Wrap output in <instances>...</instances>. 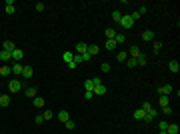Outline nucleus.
Here are the masks:
<instances>
[{"label": "nucleus", "instance_id": "ddd939ff", "mask_svg": "<svg viewBox=\"0 0 180 134\" xmlns=\"http://www.w3.org/2000/svg\"><path fill=\"white\" fill-rule=\"evenodd\" d=\"M16 8H14V0H6V14H14Z\"/></svg>", "mask_w": 180, "mask_h": 134}, {"label": "nucleus", "instance_id": "7ed1b4c3", "mask_svg": "<svg viewBox=\"0 0 180 134\" xmlns=\"http://www.w3.org/2000/svg\"><path fill=\"white\" fill-rule=\"evenodd\" d=\"M10 58L14 60V62H20V60L24 58V50L22 48H14V50L10 52Z\"/></svg>", "mask_w": 180, "mask_h": 134}, {"label": "nucleus", "instance_id": "20e7f679", "mask_svg": "<svg viewBox=\"0 0 180 134\" xmlns=\"http://www.w3.org/2000/svg\"><path fill=\"white\" fill-rule=\"evenodd\" d=\"M170 92H174V86L172 84H164V86H158V96H168Z\"/></svg>", "mask_w": 180, "mask_h": 134}, {"label": "nucleus", "instance_id": "72a5a7b5", "mask_svg": "<svg viewBox=\"0 0 180 134\" xmlns=\"http://www.w3.org/2000/svg\"><path fill=\"white\" fill-rule=\"evenodd\" d=\"M136 64H142V66H146V58H144V56L140 54L138 58H136Z\"/></svg>", "mask_w": 180, "mask_h": 134}, {"label": "nucleus", "instance_id": "8fccbe9b", "mask_svg": "<svg viewBox=\"0 0 180 134\" xmlns=\"http://www.w3.org/2000/svg\"><path fill=\"white\" fill-rule=\"evenodd\" d=\"M160 134H166V130H160Z\"/></svg>", "mask_w": 180, "mask_h": 134}, {"label": "nucleus", "instance_id": "f257e3e1", "mask_svg": "<svg viewBox=\"0 0 180 134\" xmlns=\"http://www.w3.org/2000/svg\"><path fill=\"white\" fill-rule=\"evenodd\" d=\"M22 82H20V80L18 78H12L10 82H8V90H10V94H16V92H20V90H22Z\"/></svg>", "mask_w": 180, "mask_h": 134}, {"label": "nucleus", "instance_id": "de8ad7c7", "mask_svg": "<svg viewBox=\"0 0 180 134\" xmlns=\"http://www.w3.org/2000/svg\"><path fill=\"white\" fill-rule=\"evenodd\" d=\"M90 58H92V56H90V54H88V52H86V54H82V62H88Z\"/></svg>", "mask_w": 180, "mask_h": 134}, {"label": "nucleus", "instance_id": "2f4dec72", "mask_svg": "<svg viewBox=\"0 0 180 134\" xmlns=\"http://www.w3.org/2000/svg\"><path fill=\"white\" fill-rule=\"evenodd\" d=\"M66 130H74V128H76V124H74V120H66Z\"/></svg>", "mask_w": 180, "mask_h": 134}, {"label": "nucleus", "instance_id": "aec40b11", "mask_svg": "<svg viewBox=\"0 0 180 134\" xmlns=\"http://www.w3.org/2000/svg\"><path fill=\"white\" fill-rule=\"evenodd\" d=\"M24 92H26V96H28V98H36V96H38V94H36V88H34V86H30V88H26Z\"/></svg>", "mask_w": 180, "mask_h": 134}, {"label": "nucleus", "instance_id": "7c9ffc66", "mask_svg": "<svg viewBox=\"0 0 180 134\" xmlns=\"http://www.w3.org/2000/svg\"><path fill=\"white\" fill-rule=\"evenodd\" d=\"M120 18H122V14H120L118 10H114L112 12V20H114V22H120Z\"/></svg>", "mask_w": 180, "mask_h": 134}, {"label": "nucleus", "instance_id": "e433bc0d", "mask_svg": "<svg viewBox=\"0 0 180 134\" xmlns=\"http://www.w3.org/2000/svg\"><path fill=\"white\" fill-rule=\"evenodd\" d=\"M100 70H102V72H110V64H108V62H102Z\"/></svg>", "mask_w": 180, "mask_h": 134}, {"label": "nucleus", "instance_id": "0eeeda50", "mask_svg": "<svg viewBox=\"0 0 180 134\" xmlns=\"http://www.w3.org/2000/svg\"><path fill=\"white\" fill-rule=\"evenodd\" d=\"M76 52H78L80 56L86 54V52H88V44H86V42H78V44H76Z\"/></svg>", "mask_w": 180, "mask_h": 134}, {"label": "nucleus", "instance_id": "37998d69", "mask_svg": "<svg viewBox=\"0 0 180 134\" xmlns=\"http://www.w3.org/2000/svg\"><path fill=\"white\" fill-rule=\"evenodd\" d=\"M92 84H94V88H96V86H100V84H102V80L96 76V78H92Z\"/></svg>", "mask_w": 180, "mask_h": 134}, {"label": "nucleus", "instance_id": "09e8293b", "mask_svg": "<svg viewBox=\"0 0 180 134\" xmlns=\"http://www.w3.org/2000/svg\"><path fill=\"white\" fill-rule=\"evenodd\" d=\"M138 12H140V16H144V14H146V6H140V8H138Z\"/></svg>", "mask_w": 180, "mask_h": 134}, {"label": "nucleus", "instance_id": "a19ab883", "mask_svg": "<svg viewBox=\"0 0 180 134\" xmlns=\"http://www.w3.org/2000/svg\"><path fill=\"white\" fill-rule=\"evenodd\" d=\"M34 122H36V124H42V122H44V118H42V114H38V116H34Z\"/></svg>", "mask_w": 180, "mask_h": 134}, {"label": "nucleus", "instance_id": "5701e85b", "mask_svg": "<svg viewBox=\"0 0 180 134\" xmlns=\"http://www.w3.org/2000/svg\"><path fill=\"white\" fill-rule=\"evenodd\" d=\"M94 94H96V96H104V94H106V86H96V88H94Z\"/></svg>", "mask_w": 180, "mask_h": 134}, {"label": "nucleus", "instance_id": "f03ea898", "mask_svg": "<svg viewBox=\"0 0 180 134\" xmlns=\"http://www.w3.org/2000/svg\"><path fill=\"white\" fill-rule=\"evenodd\" d=\"M118 24H120L122 28H132V26H134V20L130 18V14H122V18H120Z\"/></svg>", "mask_w": 180, "mask_h": 134}, {"label": "nucleus", "instance_id": "9b49d317", "mask_svg": "<svg viewBox=\"0 0 180 134\" xmlns=\"http://www.w3.org/2000/svg\"><path fill=\"white\" fill-rule=\"evenodd\" d=\"M8 104H10V96H8V94H0V106L6 108Z\"/></svg>", "mask_w": 180, "mask_h": 134}, {"label": "nucleus", "instance_id": "423d86ee", "mask_svg": "<svg viewBox=\"0 0 180 134\" xmlns=\"http://www.w3.org/2000/svg\"><path fill=\"white\" fill-rule=\"evenodd\" d=\"M12 74H14V76H16V78H18V76H22V64H20V62H14V64H12Z\"/></svg>", "mask_w": 180, "mask_h": 134}, {"label": "nucleus", "instance_id": "f3484780", "mask_svg": "<svg viewBox=\"0 0 180 134\" xmlns=\"http://www.w3.org/2000/svg\"><path fill=\"white\" fill-rule=\"evenodd\" d=\"M12 74V68L10 66H6V64H4V66L0 68V76H10Z\"/></svg>", "mask_w": 180, "mask_h": 134}, {"label": "nucleus", "instance_id": "49530a36", "mask_svg": "<svg viewBox=\"0 0 180 134\" xmlns=\"http://www.w3.org/2000/svg\"><path fill=\"white\" fill-rule=\"evenodd\" d=\"M128 66H130V68H134V66H138V64H136V60H134V58H130V60H128Z\"/></svg>", "mask_w": 180, "mask_h": 134}, {"label": "nucleus", "instance_id": "412c9836", "mask_svg": "<svg viewBox=\"0 0 180 134\" xmlns=\"http://www.w3.org/2000/svg\"><path fill=\"white\" fill-rule=\"evenodd\" d=\"M116 42H114V40H106V44H104V48H106V50H110V52H112V50H116Z\"/></svg>", "mask_w": 180, "mask_h": 134}, {"label": "nucleus", "instance_id": "1a4fd4ad", "mask_svg": "<svg viewBox=\"0 0 180 134\" xmlns=\"http://www.w3.org/2000/svg\"><path fill=\"white\" fill-rule=\"evenodd\" d=\"M58 120H60L62 124L66 122V120H70V114H68V110H60V112H58Z\"/></svg>", "mask_w": 180, "mask_h": 134}, {"label": "nucleus", "instance_id": "f8f14e48", "mask_svg": "<svg viewBox=\"0 0 180 134\" xmlns=\"http://www.w3.org/2000/svg\"><path fill=\"white\" fill-rule=\"evenodd\" d=\"M168 70H170V72H178V70H180L178 60H170V62H168Z\"/></svg>", "mask_w": 180, "mask_h": 134}, {"label": "nucleus", "instance_id": "3c124183", "mask_svg": "<svg viewBox=\"0 0 180 134\" xmlns=\"http://www.w3.org/2000/svg\"><path fill=\"white\" fill-rule=\"evenodd\" d=\"M0 78H2V76H0Z\"/></svg>", "mask_w": 180, "mask_h": 134}, {"label": "nucleus", "instance_id": "473e14b6", "mask_svg": "<svg viewBox=\"0 0 180 134\" xmlns=\"http://www.w3.org/2000/svg\"><path fill=\"white\" fill-rule=\"evenodd\" d=\"M72 56H74V54H72V52H64V54H62V58H64V62H66V64H68V62L72 60Z\"/></svg>", "mask_w": 180, "mask_h": 134}, {"label": "nucleus", "instance_id": "f704fd0d", "mask_svg": "<svg viewBox=\"0 0 180 134\" xmlns=\"http://www.w3.org/2000/svg\"><path fill=\"white\" fill-rule=\"evenodd\" d=\"M160 48H162V44H160V42H154V46H152V52H154V54H158V52H160Z\"/></svg>", "mask_w": 180, "mask_h": 134}, {"label": "nucleus", "instance_id": "a18cd8bd", "mask_svg": "<svg viewBox=\"0 0 180 134\" xmlns=\"http://www.w3.org/2000/svg\"><path fill=\"white\" fill-rule=\"evenodd\" d=\"M66 66H68V68H70V70H74V68H76V66H78V64H76V62H72V60H70V62H68V64H66Z\"/></svg>", "mask_w": 180, "mask_h": 134}, {"label": "nucleus", "instance_id": "4be33fe9", "mask_svg": "<svg viewBox=\"0 0 180 134\" xmlns=\"http://www.w3.org/2000/svg\"><path fill=\"white\" fill-rule=\"evenodd\" d=\"M126 58H128V52H126V50H120V52L116 54V60H118V62H124Z\"/></svg>", "mask_w": 180, "mask_h": 134}, {"label": "nucleus", "instance_id": "39448f33", "mask_svg": "<svg viewBox=\"0 0 180 134\" xmlns=\"http://www.w3.org/2000/svg\"><path fill=\"white\" fill-rule=\"evenodd\" d=\"M156 116H158V110H156V108H150V110L144 114V122H152Z\"/></svg>", "mask_w": 180, "mask_h": 134}, {"label": "nucleus", "instance_id": "ea45409f", "mask_svg": "<svg viewBox=\"0 0 180 134\" xmlns=\"http://www.w3.org/2000/svg\"><path fill=\"white\" fill-rule=\"evenodd\" d=\"M150 108H152V104H150V102H142V110H144V112H148Z\"/></svg>", "mask_w": 180, "mask_h": 134}, {"label": "nucleus", "instance_id": "79ce46f5", "mask_svg": "<svg viewBox=\"0 0 180 134\" xmlns=\"http://www.w3.org/2000/svg\"><path fill=\"white\" fill-rule=\"evenodd\" d=\"M158 128H160V130H166V128H168V122H164V120H160V124H158Z\"/></svg>", "mask_w": 180, "mask_h": 134}, {"label": "nucleus", "instance_id": "6ab92c4d", "mask_svg": "<svg viewBox=\"0 0 180 134\" xmlns=\"http://www.w3.org/2000/svg\"><path fill=\"white\" fill-rule=\"evenodd\" d=\"M98 52H100V48H98L96 44H88V54H90V56L98 54Z\"/></svg>", "mask_w": 180, "mask_h": 134}, {"label": "nucleus", "instance_id": "a878e982", "mask_svg": "<svg viewBox=\"0 0 180 134\" xmlns=\"http://www.w3.org/2000/svg\"><path fill=\"white\" fill-rule=\"evenodd\" d=\"M84 88H86V92H94V84H92V78H88L86 82H84Z\"/></svg>", "mask_w": 180, "mask_h": 134}, {"label": "nucleus", "instance_id": "2eb2a0df", "mask_svg": "<svg viewBox=\"0 0 180 134\" xmlns=\"http://www.w3.org/2000/svg\"><path fill=\"white\" fill-rule=\"evenodd\" d=\"M178 132H180L178 124H168V128H166V134H178Z\"/></svg>", "mask_w": 180, "mask_h": 134}, {"label": "nucleus", "instance_id": "c9c22d12", "mask_svg": "<svg viewBox=\"0 0 180 134\" xmlns=\"http://www.w3.org/2000/svg\"><path fill=\"white\" fill-rule=\"evenodd\" d=\"M34 6H36V10H38V12H42V10L46 8V4H44V2H36Z\"/></svg>", "mask_w": 180, "mask_h": 134}, {"label": "nucleus", "instance_id": "c756f323", "mask_svg": "<svg viewBox=\"0 0 180 134\" xmlns=\"http://www.w3.org/2000/svg\"><path fill=\"white\" fill-rule=\"evenodd\" d=\"M168 102H170L168 96H164V94L160 96V106H162V108H164V106H168Z\"/></svg>", "mask_w": 180, "mask_h": 134}, {"label": "nucleus", "instance_id": "6e6552de", "mask_svg": "<svg viewBox=\"0 0 180 134\" xmlns=\"http://www.w3.org/2000/svg\"><path fill=\"white\" fill-rule=\"evenodd\" d=\"M142 54V52H140V48H138V46H130V50H128V56H130V58H138V56Z\"/></svg>", "mask_w": 180, "mask_h": 134}, {"label": "nucleus", "instance_id": "393cba45", "mask_svg": "<svg viewBox=\"0 0 180 134\" xmlns=\"http://www.w3.org/2000/svg\"><path fill=\"white\" fill-rule=\"evenodd\" d=\"M0 60H2V62H8V60H10V52H6V50H0Z\"/></svg>", "mask_w": 180, "mask_h": 134}, {"label": "nucleus", "instance_id": "9d476101", "mask_svg": "<svg viewBox=\"0 0 180 134\" xmlns=\"http://www.w3.org/2000/svg\"><path fill=\"white\" fill-rule=\"evenodd\" d=\"M16 46H14V42L12 40H4V44H2V50H6V52H12Z\"/></svg>", "mask_w": 180, "mask_h": 134}, {"label": "nucleus", "instance_id": "58836bf2", "mask_svg": "<svg viewBox=\"0 0 180 134\" xmlns=\"http://www.w3.org/2000/svg\"><path fill=\"white\" fill-rule=\"evenodd\" d=\"M162 114H164V116H170V114H172V108H170V106H164V108H162Z\"/></svg>", "mask_w": 180, "mask_h": 134}, {"label": "nucleus", "instance_id": "4c0bfd02", "mask_svg": "<svg viewBox=\"0 0 180 134\" xmlns=\"http://www.w3.org/2000/svg\"><path fill=\"white\" fill-rule=\"evenodd\" d=\"M72 62H76V64H82V56H80V54H74V56H72Z\"/></svg>", "mask_w": 180, "mask_h": 134}, {"label": "nucleus", "instance_id": "c85d7f7f", "mask_svg": "<svg viewBox=\"0 0 180 134\" xmlns=\"http://www.w3.org/2000/svg\"><path fill=\"white\" fill-rule=\"evenodd\" d=\"M114 42H116V44H124V42H126V36H124V34H116Z\"/></svg>", "mask_w": 180, "mask_h": 134}, {"label": "nucleus", "instance_id": "a211bd4d", "mask_svg": "<svg viewBox=\"0 0 180 134\" xmlns=\"http://www.w3.org/2000/svg\"><path fill=\"white\" fill-rule=\"evenodd\" d=\"M32 102H34V106H36V108H42V106H44V98H42V96L32 98Z\"/></svg>", "mask_w": 180, "mask_h": 134}, {"label": "nucleus", "instance_id": "c03bdc74", "mask_svg": "<svg viewBox=\"0 0 180 134\" xmlns=\"http://www.w3.org/2000/svg\"><path fill=\"white\" fill-rule=\"evenodd\" d=\"M84 98H86V100H92V98H94V92H84Z\"/></svg>", "mask_w": 180, "mask_h": 134}, {"label": "nucleus", "instance_id": "dca6fc26", "mask_svg": "<svg viewBox=\"0 0 180 134\" xmlns=\"http://www.w3.org/2000/svg\"><path fill=\"white\" fill-rule=\"evenodd\" d=\"M22 76H24L26 80L32 78V66H24V68H22Z\"/></svg>", "mask_w": 180, "mask_h": 134}, {"label": "nucleus", "instance_id": "bb28decb", "mask_svg": "<svg viewBox=\"0 0 180 134\" xmlns=\"http://www.w3.org/2000/svg\"><path fill=\"white\" fill-rule=\"evenodd\" d=\"M144 114H146V112L142 110V108H138V110L134 112V118L136 120H144Z\"/></svg>", "mask_w": 180, "mask_h": 134}, {"label": "nucleus", "instance_id": "4468645a", "mask_svg": "<svg viewBox=\"0 0 180 134\" xmlns=\"http://www.w3.org/2000/svg\"><path fill=\"white\" fill-rule=\"evenodd\" d=\"M104 34H106V40H114V38H116V30H114V28H106Z\"/></svg>", "mask_w": 180, "mask_h": 134}, {"label": "nucleus", "instance_id": "b1692460", "mask_svg": "<svg viewBox=\"0 0 180 134\" xmlns=\"http://www.w3.org/2000/svg\"><path fill=\"white\" fill-rule=\"evenodd\" d=\"M42 118H44V120H52V118H54V112H52V110H48V108H46V110L42 112Z\"/></svg>", "mask_w": 180, "mask_h": 134}, {"label": "nucleus", "instance_id": "cd10ccee", "mask_svg": "<svg viewBox=\"0 0 180 134\" xmlns=\"http://www.w3.org/2000/svg\"><path fill=\"white\" fill-rule=\"evenodd\" d=\"M142 38H144V40H152V38H154V32H152V30H144V32H142Z\"/></svg>", "mask_w": 180, "mask_h": 134}]
</instances>
